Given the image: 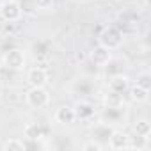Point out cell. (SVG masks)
<instances>
[{
    "label": "cell",
    "mask_w": 151,
    "mask_h": 151,
    "mask_svg": "<svg viewBox=\"0 0 151 151\" xmlns=\"http://www.w3.org/2000/svg\"><path fill=\"white\" fill-rule=\"evenodd\" d=\"M98 43L107 50H117L123 43V34L116 27H105L98 36Z\"/></svg>",
    "instance_id": "1"
},
{
    "label": "cell",
    "mask_w": 151,
    "mask_h": 151,
    "mask_svg": "<svg viewBox=\"0 0 151 151\" xmlns=\"http://www.w3.org/2000/svg\"><path fill=\"white\" fill-rule=\"evenodd\" d=\"M27 105L32 109H43L50 103V94L45 87H30L25 94Z\"/></svg>",
    "instance_id": "2"
},
{
    "label": "cell",
    "mask_w": 151,
    "mask_h": 151,
    "mask_svg": "<svg viewBox=\"0 0 151 151\" xmlns=\"http://www.w3.org/2000/svg\"><path fill=\"white\" fill-rule=\"evenodd\" d=\"M0 16H2L6 22L9 23H14V22H20L22 16H23V9H22V4L18 0H7L0 6Z\"/></svg>",
    "instance_id": "3"
},
{
    "label": "cell",
    "mask_w": 151,
    "mask_h": 151,
    "mask_svg": "<svg viewBox=\"0 0 151 151\" xmlns=\"http://www.w3.org/2000/svg\"><path fill=\"white\" fill-rule=\"evenodd\" d=\"M4 64H6V68H9V69H13V71L23 69V66H25V55H23V52L18 50V48H13V50L6 52V55H4Z\"/></svg>",
    "instance_id": "4"
},
{
    "label": "cell",
    "mask_w": 151,
    "mask_h": 151,
    "mask_svg": "<svg viewBox=\"0 0 151 151\" xmlns=\"http://www.w3.org/2000/svg\"><path fill=\"white\" fill-rule=\"evenodd\" d=\"M27 82L30 87H45L48 84V73L43 68H32V69H29Z\"/></svg>",
    "instance_id": "5"
},
{
    "label": "cell",
    "mask_w": 151,
    "mask_h": 151,
    "mask_svg": "<svg viewBox=\"0 0 151 151\" xmlns=\"http://www.w3.org/2000/svg\"><path fill=\"white\" fill-rule=\"evenodd\" d=\"M89 59H91V62L96 64V66H107L109 60L112 59V50H107V48H103V46H96V48L91 52Z\"/></svg>",
    "instance_id": "6"
},
{
    "label": "cell",
    "mask_w": 151,
    "mask_h": 151,
    "mask_svg": "<svg viewBox=\"0 0 151 151\" xmlns=\"http://www.w3.org/2000/svg\"><path fill=\"white\" fill-rule=\"evenodd\" d=\"M53 119H55V123H59V124H71L75 119H77V116H75V109H71V107H68V105L59 107V109L55 110Z\"/></svg>",
    "instance_id": "7"
},
{
    "label": "cell",
    "mask_w": 151,
    "mask_h": 151,
    "mask_svg": "<svg viewBox=\"0 0 151 151\" xmlns=\"http://www.w3.org/2000/svg\"><path fill=\"white\" fill-rule=\"evenodd\" d=\"M109 147L112 149H128V135L117 130H112V133L109 135Z\"/></svg>",
    "instance_id": "8"
},
{
    "label": "cell",
    "mask_w": 151,
    "mask_h": 151,
    "mask_svg": "<svg viewBox=\"0 0 151 151\" xmlns=\"http://www.w3.org/2000/svg\"><path fill=\"white\" fill-rule=\"evenodd\" d=\"M128 89V78L123 77V75H114V77L110 78V84H109V91H114V93H119L123 94L124 91Z\"/></svg>",
    "instance_id": "9"
},
{
    "label": "cell",
    "mask_w": 151,
    "mask_h": 151,
    "mask_svg": "<svg viewBox=\"0 0 151 151\" xmlns=\"http://www.w3.org/2000/svg\"><path fill=\"white\" fill-rule=\"evenodd\" d=\"M75 116H77V119H82V121H87L94 116V109L91 103L87 101H80L77 103V107H75Z\"/></svg>",
    "instance_id": "10"
},
{
    "label": "cell",
    "mask_w": 151,
    "mask_h": 151,
    "mask_svg": "<svg viewBox=\"0 0 151 151\" xmlns=\"http://www.w3.org/2000/svg\"><path fill=\"white\" fill-rule=\"evenodd\" d=\"M43 126L39 123H29L25 128H23V135L29 139V140H39L43 139Z\"/></svg>",
    "instance_id": "11"
},
{
    "label": "cell",
    "mask_w": 151,
    "mask_h": 151,
    "mask_svg": "<svg viewBox=\"0 0 151 151\" xmlns=\"http://www.w3.org/2000/svg\"><path fill=\"white\" fill-rule=\"evenodd\" d=\"M130 98L133 100V101H137V103H142V101H147V98H149V89H144V87H140V86H133V87H130Z\"/></svg>",
    "instance_id": "12"
},
{
    "label": "cell",
    "mask_w": 151,
    "mask_h": 151,
    "mask_svg": "<svg viewBox=\"0 0 151 151\" xmlns=\"http://www.w3.org/2000/svg\"><path fill=\"white\" fill-rule=\"evenodd\" d=\"M123 105V94L109 91V94L105 96V107L107 109H119Z\"/></svg>",
    "instance_id": "13"
},
{
    "label": "cell",
    "mask_w": 151,
    "mask_h": 151,
    "mask_svg": "<svg viewBox=\"0 0 151 151\" xmlns=\"http://www.w3.org/2000/svg\"><path fill=\"white\" fill-rule=\"evenodd\" d=\"M133 130H135V135H140V137H147L149 139V135H151V124H149L147 119L137 121L135 126H133Z\"/></svg>",
    "instance_id": "14"
},
{
    "label": "cell",
    "mask_w": 151,
    "mask_h": 151,
    "mask_svg": "<svg viewBox=\"0 0 151 151\" xmlns=\"http://www.w3.org/2000/svg\"><path fill=\"white\" fill-rule=\"evenodd\" d=\"M25 147H27L25 142L20 140V139H9V140H6L4 146H2L4 151H22V149H25Z\"/></svg>",
    "instance_id": "15"
},
{
    "label": "cell",
    "mask_w": 151,
    "mask_h": 151,
    "mask_svg": "<svg viewBox=\"0 0 151 151\" xmlns=\"http://www.w3.org/2000/svg\"><path fill=\"white\" fill-rule=\"evenodd\" d=\"M147 146V137H140V135H135V137H128V149H144Z\"/></svg>",
    "instance_id": "16"
},
{
    "label": "cell",
    "mask_w": 151,
    "mask_h": 151,
    "mask_svg": "<svg viewBox=\"0 0 151 151\" xmlns=\"http://www.w3.org/2000/svg\"><path fill=\"white\" fill-rule=\"evenodd\" d=\"M82 149H84V151H101V149H103V146H101L98 140H94V139H93V140L86 142V144L82 146Z\"/></svg>",
    "instance_id": "17"
},
{
    "label": "cell",
    "mask_w": 151,
    "mask_h": 151,
    "mask_svg": "<svg viewBox=\"0 0 151 151\" xmlns=\"http://www.w3.org/2000/svg\"><path fill=\"white\" fill-rule=\"evenodd\" d=\"M137 86H140L144 89H149L151 87V77H149L147 73H142L140 77H139V80H137Z\"/></svg>",
    "instance_id": "18"
},
{
    "label": "cell",
    "mask_w": 151,
    "mask_h": 151,
    "mask_svg": "<svg viewBox=\"0 0 151 151\" xmlns=\"http://www.w3.org/2000/svg\"><path fill=\"white\" fill-rule=\"evenodd\" d=\"M34 6L37 9H52L53 7V0H34Z\"/></svg>",
    "instance_id": "19"
},
{
    "label": "cell",
    "mask_w": 151,
    "mask_h": 151,
    "mask_svg": "<svg viewBox=\"0 0 151 151\" xmlns=\"http://www.w3.org/2000/svg\"><path fill=\"white\" fill-rule=\"evenodd\" d=\"M142 4H144V6L147 7V6H149V0H142Z\"/></svg>",
    "instance_id": "20"
},
{
    "label": "cell",
    "mask_w": 151,
    "mask_h": 151,
    "mask_svg": "<svg viewBox=\"0 0 151 151\" xmlns=\"http://www.w3.org/2000/svg\"><path fill=\"white\" fill-rule=\"evenodd\" d=\"M0 75H2V66H0Z\"/></svg>",
    "instance_id": "21"
},
{
    "label": "cell",
    "mask_w": 151,
    "mask_h": 151,
    "mask_svg": "<svg viewBox=\"0 0 151 151\" xmlns=\"http://www.w3.org/2000/svg\"><path fill=\"white\" fill-rule=\"evenodd\" d=\"M0 101H2V96H0Z\"/></svg>",
    "instance_id": "22"
},
{
    "label": "cell",
    "mask_w": 151,
    "mask_h": 151,
    "mask_svg": "<svg viewBox=\"0 0 151 151\" xmlns=\"http://www.w3.org/2000/svg\"><path fill=\"white\" fill-rule=\"evenodd\" d=\"M116 2H121V0H116Z\"/></svg>",
    "instance_id": "23"
}]
</instances>
